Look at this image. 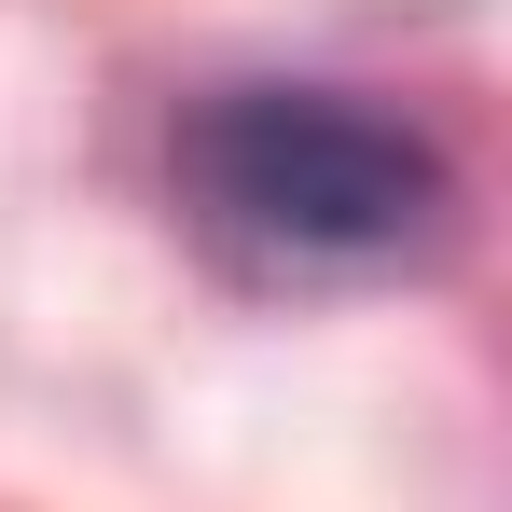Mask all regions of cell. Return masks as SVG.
<instances>
[{
  "label": "cell",
  "instance_id": "cell-1",
  "mask_svg": "<svg viewBox=\"0 0 512 512\" xmlns=\"http://www.w3.org/2000/svg\"><path fill=\"white\" fill-rule=\"evenodd\" d=\"M180 180L222 236L291 250V263H402V250H443V222H457V167L416 125L319 84L208 97L180 125Z\"/></svg>",
  "mask_w": 512,
  "mask_h": 512
}]
</instances>
